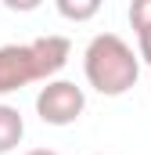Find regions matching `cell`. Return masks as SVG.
<instances>
[{
  "label": "cell",
  "mask_w": 151,
  "mask_h": 155,
  "mask_svg": "<svg viewBox=\"0 0 151 155\" xmlns=\"http://www.w3.org/2000/svg\"><path fill=\"white\" fill-rule=\"evenodd\" d=\"M101 4H104V0H54L58 15L69 18V22H90V18L101 11Z\"/></svg>",
  "instance_id": "cell-5"
},
{
  "label": "cell",
  "mask_w": 151,
  "mask_h": 155,
  "mask_svg": "<svg viewBox=\"0 0 151 155\" xmlns=\"http://www.w3.org/2000/svg\"><path fill=\"white\" fill-rule=\"evenodd\" d=\"M72 43L69 36H36L33 43H4L0 47V97L14 94L29 83L58 79V72L69 65Z\"/></svg>",
  "instance_id": "cell-1"
},
{
  "label": "cell",
  "mask_w": 151,
  "mask_h": 155,
  "mask_svg": "<svg viewBox=\"0 0 151 155\" xmlns=\"http://www.w3.org/2000/svg\"><path fill=\"white\" fill-rule=\"evenodd\" d=\"M25 155H58L54 148H33V152H25Z\"/></svg>",
  "instance_id": "cell-9"
},
{
  "label": "cell",
  "mask_w": 151,
  "mask_h": 155,
  "mask_svg": "<svg viewBox=\"0 0 151 155\" xmlns=\"http://www.w3.org/2000/svg\"><path fill=\"white\" fill-rule=\"evenodd\" d=\"M43 0H4V7L7 11H18V15H29V11H36Z\"/></svg>",
  "instance_id": "cell-7"
},
{
  "label": "cell",
  "mask_w": 151,
  "mask_h": 155,
  "mask_svg": "<svg viewBox=\"0 0 151 155\" xmlns=\"http://www.w3.org/2000/svg\"><path fill=\"white\" fill-rule=\"evenodd\" d=\"M25 137V119L14 105H0V155L14 152Z\"/></svg>",
  "instance_id": "cell-4"
},
{
  "label": "cell",
  "mask_w": 151,
  "mask_h": 155,
  "mask_svg": "<svg viewBox=\"0 0 151 155\" xmlns=\"http://www.w3.org/2000/svg\"><path fill=\"white\" fill-rule=\"evenodd\" d=\"M137 40H140V51H137L140 61H148V65H151V29H148V33H140Z\"/></svg>",
  "instance_id": "cell-8"
},
{
  "label": "cell",
  "mask_w": 151,
  "mask_h": 155,
  "mask_svg": "<svg viewBox=\"0 0 151 155\" xmlns=\"http://www.w3.org/2000/svg\"><path fill=\"white\" fill-rule=\"evenodd\" d=\"M83 108H86V94L72 79H47L36 94V116L47 126H72L83 116Z\"/></svg>",
  "instance_id": "cell-3"
},
{
  "label": "cell",
  "mask_w": 151,
  "mask_h": 155,
  "mask_svg": "<svg viewBox=\"0 0 151 155\" xmlns=\"http://www.w3.org/2000/svg\"><path fill=\"white\" fill-rule=\"evenodd\" d=\"M130 25L137 36L151 29V0H130Z\"/></svg>",
  "instance_id": "cell-6"
},
{
  "label": "cell",
  "mask_w": 151,
  "mask_h": 155,
  "mask_svg": "<svg viewBox=\"0 0 151 155\" xmlns=\"http://www.w3.org/2000/svg\"><path fill=\"white\" fill-rule=\"evenodd\" d=\"M83 72L97 94L122 97L140 76V54H133L119 33H97L83 51Z\"/></svg>",
  "instance_id": "cell-2"
}]
</instances>
